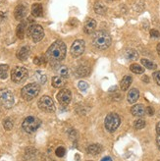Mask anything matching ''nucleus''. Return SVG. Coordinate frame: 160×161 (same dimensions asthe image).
<instances>
[{
    "label": "nucleus",
    "instance_id": "obj_20",
    "mask_svg": "<svg viewBox=\"0 0 160 161\" xmlns=\"http://www.w3.org/2000/svg\"><path fill=\"white\" fill-rule=\"evenodd\" d=\"M31 15L34 16L36 18H38V17H41L43 15V8H42V5L39 4V3H36L31 6Z\"/></svg>",
    "mask_w": 160,
    "mask_h": 161
},
{
    "label": "nucleus",
    "instance_id": "obj_35",
    "mask_svg": "<svg viewBox=\"0 0 160 161\" xmlns=\"http://www.w3.org/2000/svg\"><path fill=\"white\" fill-rule=\"evenodd\" d=\"M153 79L155 80V83L160 86V71H156L153 73Z\"/></svg>",
    "mask_w": 160,
    "mask_h": 161
},
{
    "label": "nucleus",
    "instance_id": "obj_42",
    "mask_svg": "<svg viewBox=\"0 0 160 161\" xmlns=\"http://www.w3.org/2000/svg\"><path fill=\"white\" fill-rule=\"evenodd\" d=\"M156 49H157V53H158V55L160 56V42L157 44V47H156Z\"/></svg>",
    "mask_w": 160,
    "mask_h": 161
},
{
    "label": "nucleus",
    "instance_id": "obj_40",
    "mask_svg": "<svg viewBox=\"0 0 160 161\" xmlns=\"http://www.w3.org/2000/svg\"><path fill=\"white\" fill-rule=\"evenodd\" d=\"M156 132H157V134L160 136V122H158L157 125H156Z\"/></svg>",
    "mask_w": 160,
    "mask_h": 161
},
{
    "label": "nucleus",
    "instance_id": "obj_23",
    "mask_svg": "<svg viewBox=\"0 0 160 161\" xmlns=\"http://www.w3.org/2000/svg\"><path fill=\"white\" fill-rule=\"evenodd\" d=\"M132 82H133V79H132L131 76H125V77L122 79V80H121V84H120V86H121V90H122L123 92H126V91L128 90V88L130 87Z\"/></svg>",
    "mask_w": 160,
    "mask_h": 161
},
{
    "label": "nucleus",
    "instance_id": "obj_2",
    "mask_svg": "<svg viewBox=\"0 0 160 161\" xmlns=\"http://www.w3.org/2000/svg\"><path fill=\"white\" fill-rule=\"evenodd\" d=\"M92 43L99 50L107 49L111 44V36L105 31H97L93 34Z\"/></svg>",
    "mask_w": 160,
    "mask_h": 161
},
{
    "label": "nucleus",
    "instance_id": "obj_8",
    "mask_svg": "<svg viewBox=\"0 0 160 161\" xmlns=\"http://www.w3.org/2000/svg\"><path fill=\"white\" fill-rule=\"evenodd\" d=\"M0 105L6 109H10L14 105V95L7 88L0 90Z\"/></svg>",
    "mask_w": 160,
    "mask_h": 161
},
{
    "label": "nucleus",
    "instance_id": "obj_1",
    "mask_svg": "<svg viewBox=\"0 0 160 161\" xmlns=\"http://www.w3.org/2000/svg\"><path fill=\"white\" fill-rule=\"evenodd\" d=\"M66 52H67L66 44L62 40H56V42H54L49 46L48 49H47L45 57L47 61H50L52 63H57L65 59Z\"/></svg>",
    "mask_w": 160,
    "mask_h": 161
},
{
    "label": "nucleus",
    "instance_id": "obj_41",
    "mask_svg": "<svg viewBox=\"0 0 160 161\" xmlns=\"http://www.w3.org/2000/svg\"><path fill=\"white\" fill-rule=\"evenodd\" d=\"M142 80H143V82H145V83H148L149 82V78L147 76H145V77L142 78Z\"/></svg>",
    "mask_w": 160,
    "mask_h": 161
},
{
    "label": "nucleus",
    "instance_id": "obj_24",
    "mask_svg": "<svg viewBox=\"0 0 160 161\" xmlns=\"http://www.w3.org/2000/svg\"><path fill=\"white\" fill-rule=\"evenodd\" d=\"M89 74H90V68L86 66H79L75 73V75L78 77H86Z\"/></svg>",
    "mask_w": 160,
    "mask_h": 161
},
{
    "label": "nucleus",
    "instance_id": "obj_5",
    "mask_svg": "<svg viewBox=\"0 0 160 161\" xmlns=\"http://www.w3.org/2000/svg\"><path fill=\"white\" fill-rule=\"evenodd\" d=\"M27 35L29 37L33 39L34 42H39L44 37V30L41 25L34 24L27 29Z\"/></svg>",
    "mask_w": 160,
    "mask_h": 161
},
{
    "label": "nucleus",
    "instance_id": "obj_30",
    "mask_svg": "<svg viewBox=\"0 0 160 161\" xmlns=\"http://www.w3.org/2000/svg\"><path fill=\"white\" fill-rule=\"evenodd\" d=\"M13 127H14V123L10 118H6L3 121V128L6 131H11L13 129Z\"/></svg>",
    "mask_w": 160,
    "mask_h": 161
},
{
    "label": "nucleus",
    "instance_id": "obj_44",
    "mask_svg": "<svg viewBox=\"0 0 160 161\" xmlns=\"http://www.w3.org/2000/svg\"><path fill=\"white\" fill-rule=\"evenodd\" d=\"M3 2H4V0H0V6L3 4Z\"/></svg>",
    "mask_w": 160,
    "mask_h": 161
},
{
    "label": "nucleus",
    "instance_id": "obj_31",
    "mask_svg": "<svg viewBox=\"0 0 160 161\" xmlns=\"http://www.w3.org/2000/svg\"><path fill=\"white\" fill-rule=\"evenodd\" d=\"M134 127L137 129V130H141V129H143L146 127V121L143 119H138L135 121L134 123Z\"/></svg>",
    "mask_w": 160,
    "mask_h": 161
},
{
    "label": "nucleus",
    "instance_id": "obj_39",
    "mask_svg": "<svg viewBox=\"0 0 160 161\" xmlns=\"http://www.w3.org/2000/svg\"><path fill=\"white\" fill-rule=\"evenodd\" d=\"M156 144H157L158 149L160 150V136L159 135L157 136V138H156Z\"/></svg>",
    "mask_w": 160,
    "mask_h": 161
},
{
    "label": "nucleus",
    "instance_id": "obj_25",
    "mask_svg": "<svg viewBox=\"0 0 160 161\" xmlns=\"http://www.w3.org/2000/svg\"><path fill=\"white\" fill-rule=\"evenodd\" d=\"M56 71H57V73L60 75V77L64 78V79H66L69 77V70L66 66H64V65H59L57 67V69H56Z\"/></svg>",
    "mask_w": 160,
    "mask_h": 161
},
{
    "label": "nucleus",
    "instance_id": "obj_26",
    "mask_svg": "<svg viewBox=\"0 0 160 161\" xmlns=\"http://www.w3.org/2000/svg\"><path fill=\"white\" fill-rule=\"evenodd\" d=\"M130 70L133 72V73L135 74H142L145 73V69H143V67H141V65H139V64H132V65L130 66Z\"/></svg>",
    "mask_w": 160,
    "mask_h": 161
},
{
    "label": "nucleus",
    "instance_id": "obj_34",
    "mask_svg": "<svg viewBox=\"0 0 160 161\" xmlns=\"http://www.w3.org/2000/svg\"><path fill=\"white\" fill-rule=\"evenodd\" d=\"M47 62V59L46 57H36L34 59V63L36 64V65H41L42 63H46Z\"/></svg>",
    "mask_w": 160,
    "mask_h": 161
},
{
    "label": "nucleus",
    "instance_id": "obj_6",
    "mask_svg": "<svg viewBox=\"0 0 160 161\" xmlns=\"http://www.w3.org/2000/svg\"><path fill=\"white\" fill-rule=\"evenodd\" d=\"M29 76V71L25 67L17 66L11 71V80L16 84L24 83Z\"/></svg>",
    "mask_w": 160,
    "mask_h": 161
},
{
    "label": "nucleus",
    "instance_id": "obj_3",
    "mask_svg": "<svg viewBox=\"0 0 160 161\" xmlns=\"http://www.w3.org/2000/svg\"><path fill=\"white\" fill-rule=\"evenodd\" d=\"M39 92H41V86H39L37 83H31V84L25 86L22 88L21 95L25 100L30 101L35 97H36Z\"/></svg>",
    "mask_w": 160,
    "mask_h": 161
},
{
    "label": "nucleus",
    "instance_id": "obj_18",
    "mask_svg": "<svg viewBox=\"0 0 160 161\" xmlns=\"http://www.w3.org/2000/svg\"><path fill=\"white\" fill-rule=\"evenodd\" d=\"M26 29H27V22H21L17 26V29H16V35H17L18 38L23 39L25 37Z\"/></svg>",
    "mask_w": 160,
    "mask_h": 161
},
{
    "label": "nucleus",
    "instance_id": "obj_11",
    "mask_svg": "<svg viewBox=\"0 0 160 161\" xmlns=\"http://www.w3.org/2000/svg\"><path fill=\"white\" fill-rule=\"evenodd\" d=\"M72 93L68 88H62V90L57 93V100L62 106H67L71 102Z\"/></svg>",
    "mask_w": 160,
    "mask_h": 161
},
{
    "label": "nucleus",
    "instance_id": "obj_37",
    "mask_svg": "<svg viewBox=\"0 0 160 161\" xmlns=\"http://www.w3.org/2000/svg\"><path fill=\"white\" fill-rule=\"evenodd\" d=\"M146 114H147V115H149V116H152V115L154 114V109H153L152 107L148 106V107H146Z\"/></svg>",
    "mask_w": 160,
    "mask_h": 161
},
{
    "label": "nucleus",
    "instance_id": "obj_22",
    "mask_svg": "<svg viewBox=\"0 0 160 161\" xmlns=\"http://www.w3.org/2000/svg\"><path fill=\"white\" fill-rule=\"evenodd\" d=\"M52 86L56 88H61L63 87L64 86H65L66 84V80L64 78L60 77V76H55L52 78Z\"/></svg>",
    "mask_w": 160,
    "mask_h": 161
},
{
    "label": "nucleus",
    "instance_id": "obj_19",
    "mask_svg": "<svg viewBox=\"0 0 160 161\" xmlns=\"http://www.w3.org/2000/svg\"><path fill=\"white\" fill-rule=\"evenodd\" d=\"M94 12L97 15H105L107 13V7L105 6V4H103L101 1H97L94 3Z\"/></svg>",
    "mask_w": 160,
    "mask_h": 161
},
{
    "label": "nucleus",
    "instance_id": "obj_46",
    "mask_svg": "<svg viewBox=\"0 0 160 161\" xmlns=\"http://www.w3.org/2000/svg\"><path fill=\"white\" fill-rule=\"evenodd\" d=\"M159 161H160V160H159Z\"/></svg>",
    "mask_w": 160,
    "mask_h": 161
},
{
    "label": "nucleus",
    "instance_id": "obj_29",
    "mask_svg": "<svg viewBox=\"0 0 160 161\" xmlns=\"http://www.w3.org/2000/svg\"><path fill=\"white\" fill-rule=\"evenodd\" d=\"M9 70V66L7 64H1L0 65V79L7 78V72Z\"/></svg>",
    "mask_w": 160,
    "mask_h": 161
},
{
    "label": "nucleus",
    "instance_id": "obj_15",
    "mask_svg": "<svg viewBox=\"0 0 160 161\" xmlns=\"http://www.w3.org/2000/svg\"><path fill=\"white\" fill-rule=\"evenodd\" d=\"M131 113L135 117H142L146 114V108L142 104H135L131 108Z\"/></svg>",
    "mask_w": 160,
    "mask_h": 161
},
{
    "label": "nucleus",
    "instance_id": "obj_12",
    "mask_svg": "<svg viewBox=\"0 0 160 161\" xmlns=\"http://www.w3.org/2000/svg\"><path fill=\"white\" fill-rule=\"evenodd\" d=\"M27 13H28L27 7L24 4H19L16 6L15 10H14V17L16 20L22 21L27 16Z\"/></svg>",
    "mask_w": 160,
    "mask_h": 161
},
{
    "label": "nucleus",
    "instance_id": "obj_14",
    "mask_svg": "<svg viewBox=\"0 0 160 161\" xmlns=\"http://www.w3.org/2000/svg\"><path fill=\"white\" fill-rule=\"evenodd\" d=\"M30 54V49L29 46H23L17 51V58L21 61H25L29 58V56Z\"/></svg>",
    "mask_w": 160,
    "mask_h": 161
},
{
    "label": "nucleus",
    "instance_id": "obj_16",
    "mask_svg": "<svg viewBox=\"0 0 160 161\" xmlns=\"http://www.w3.org/2000/svg\"><path fill=\"white\" fill-rule=\"evenodd\" d=\"M139 97H140V92L138 88H132L127 96L128 101H129V103H131V104H134L135 102H137Z\"/></svg>",
    "mask_w": 160,
    "mask_h": 161
},
{
    "label": "nucleus",
    "instance_id": "obj_21",
    "mask_svg": "<svg viewBox=\"0 0 160 161\" xmlns=\"http://www.w3.org/2000/svg\"><path fill=\"white\" fill-rule=\"evenodd\" d=\"M125 58L128 60H137L139 58V53L135 49L133 48H128V49L124 52Z\"/></svg>",
    "mask_w": 160,
    "mask_h": 161
},
{
    "label": "nucleus",
    "instance_id": "obj_32",
    "mask_svg": "<svg viewBox=\"0 0 160 161\" xmlns=\"http://www.w3.org/2000/svg\"><path fill=\"white\" fill-rule=\"evenodd\" d=\"M78 86L82 92H86L87 88H89V84H87L86 82H85V80H81V82H79Z\"/></svg>",
    "mask_w": 160,
    "mask_h": 161
},
{
    "label": "nucleus",
    "instance_id": "obj_38",
    "mask_svg": "<svg viewBox=\"0 0 160 161\" xmlns=\"http://www.w3.org/2000/svg\"><path fill=\"white\" fill-rule=\"evenodd\" d=\"M7 17V14L6 12H2V11H0V23H3L5 21Z\"/></svg>",
    "mask_w": 160,
    "mask_h": 161
},
{
    "label": "nucleus",
    "instance_id": "obj_27",
    "mask_svg": "<svg viewBox=\"0 0 160 161\" xmlns=\"http://www.w3.org/2000/svg\"><path fill=\"white\" fill-rule=\"evenodd\" d=\"M141 64H142L143 66H145L146 68H147V69H149V70H155V69L157 68V65H156V64L153 63V62H151L150 60H147V59H141Z\"/></svg>",
    "mask_w": 160,
    "mask_h": 161
},
{
    "label": "nucleus",
    "instance_id": "obj_9",
    "mask_svg": "<svg viewBox=\"0 0 160 161\" xmlns=\"http://www.w3.org/2000/svg\"><path fill=\"white\" fill-rule=\"evenodd\" d=\"M37 105L39 109L44 112H47V113H52L56 109L52 98L50 96H47V95H44L42 97H41V99L37 102Z\"/></svg>",
    "mask_w": 160,
    "mask_h": 161
},
{
    "label": "nucleus",
    "instance_id": "obj_17",
    "mask_svg": "<svg viewBox=\"0 0 160 161\" xmlns=\"http://www.w3.org/2000/svg\"><path fill=\"white\" fill-rule=\"evenodd\" d=\"M102 149H103V147H102V146H100V144L92 143L87 147V153L91 155H97L100 153V152H102Z\"/></svg>",
    "mask_w": 160,
    "mask_h": 161
},
{
    "label": "nucleus",
    "instance_id": "obj_10",
    "mask_svg": "<svg viewBox=\"0 0 160 161\" xmlns=\"http://www.w3.org/2000/svg\"><path fill=\"white\" fill-rule=\"evenodd\" d=\"M85 48H86V43L84 40L77 39L71 46V49H70L71 55L73 56V57H79V56H81L84 53Z\"/></svg>",
    "mask_w": 160,
    "mask_h": 161
},
{
    "label": "nucleus",
    "instance_id": "obj_13",
    "mask_svg": "<svg viewBox=\"0 0 160 161\" xmlns=\"http://www.w3.org/2000/svg\"><path fill=\"white\" fill-rule=\"evenodd\" d=\"M97 29V21L93 19H87L84 26V31L87 35L93 34V31Z\"/></svg>",
    "mask_w": 160,
    "mask_h": 161
},
{
    "label": "nucleus",
    "instance_id": "obj_36",
    "mask_svg": "<svg viewBox=\"0 0 160 161\" xmlns=\"http://www.w3.org/2000/svg\"><path fill=\"white\" fill-rule=\"evenodd\" d=\"M150 36L151 37H160V33L157 30H151L150 31Z\"/></svg>",
    "mask_w": 160,
    "mask_h": 161
},
{
    "label": "nucleus",
    "instance_id": "obj_4",
    "mask_svg": "<svg viewBox=\"0 0 160 161\" xmlns=\"http://www.w3.org/2000/svg\"><path fill=\"white\" fill-rule=\"evenodd\" d=\"M41 120L34 116H29L27 117L22 124L23 130L28 134H34L37 131V129L41 127Z\"/></svg>",
    "mask_w": 160,
    "mask_h": 161
},
{
    "label": "nucleus",
    "instance_id": "obj_45",
    "mask_svg": "<svg viewBox=\"0 0 160 161\" xmlns=\"http://www.w3.org/2000/svg\"><path fill=\"white\" fill-rule=\"evenodd\" d=\"M108 2H112V1H114V0H107Z\"/></svg>",
    "mask_w": 160,
    "mask_h": 161
},
{
    "label": "nucleus",
    "instance_id": "obj_7",
    "mask_svg": "<svg viewBox=\"0 0 160 161\" xmlns=\"http://www.w3.org/2000/svg\"><path fill=\"white\" fill-rule=\"evenodd\" d=\"M120 123H121V119L117 113H109L105 118L104 126L106 131L109 133H114L120 126Z\"/></svg>",
    "mask_w": 160,
    "mask_h": 161
},
{
    "label": "nucleus",
    "instance_id": "obj_28",
    "mask_svg": "<svg viewBox=\"0 0 160 161\" xmlns=\"http://www.w3.org/2000/svg\"><path fill=\"white\" fill-rule=\"evenodd\" d=\"M35 78L38 83H41V84L46 83V76L42 73L41 71H36L35 73Z\"/></svg>",
    "mask_w": 160,
    "mask_h": 161
},
{
    "label": "nucleus",
    "instance_id": "obj_43",
    "mask_svg": "<svg viewBox=\"0 0 160 161\" xmlns=\"http://www.w3.org/2000/svg\"><path fill=\"white\" fill-rule=\"evenodd\" d=\"M101 161H111V157H104Z\"/></svg>",
    "mask_w": 160,
    "mask_h": 161
},
{
    "label": "nucleus",
    "instance_id": "obj_33",
    "mask_svg": "<svg viewBox=\"0 0 160 161\" xmlns=\"http://www.w3.org/2000/svg\"><path fill=\"white\" fill-rule=\"evenodd\" d=\"M55 153H56V155H57L58 157H63L64 155H65V153H66V150H65V148H64L63 147H57V149H56Z\"/></svg>",
    "mask_w": 160,
    "mask_h": 161
}]
</instances>
